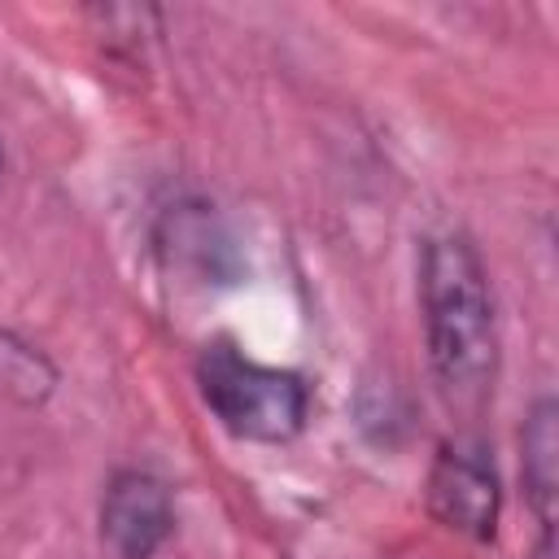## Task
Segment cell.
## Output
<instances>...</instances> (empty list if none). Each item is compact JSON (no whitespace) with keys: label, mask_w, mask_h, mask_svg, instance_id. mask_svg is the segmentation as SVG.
<instances>
[{"label":"cell","mask_w":559,"mask_h":559,"mask_svg":"<svg viewBox=\"0 0 559 559\" xmlns=\"http://www.w3.org/2000/svg\"><path fill=\"white\" fill-rule=\"evenodd\" d=\"M424 345L450 402H480L498 371V319L489 271L467 236H432L419 253Z\"/></svg>","instance_id":"cell-1"},{"label":"cell","mask_w":559,"mask_h":559,"mask_svg":"<svg viewBox=\"0 0 559 559\" xmlns=\"http://www.w3.org/2000/svg\"><path fill=\"white\" fill-rule=\"evenodd\" d=\"M197 384L214 419L245 441H293L310 419V384L288 367H266L236 349L231 341H214L197 358Z\"/></svg>","instance_id":"cell-2"},{"label":"cell","mask_w":559,"mask_h":559,"mask_svg":"<svg viewBox=\"0 0 559 559\" xmlns=\"http://www.w3.org/2000/svg\"><path fill=\"white\" fill-rule=\"evenodd\" d=\"M428 511L437 524L472 537L493 542L498 511H502V485L493 472V459L476 441H445L428 467Z\"/></svg>","instance_id":"cell-3"},{"label":"cell","mask_w":559,"mask_h":559,"mask_svg":"<svg viewBox=\"0 0 559 559\" xmlns=\"http://www.w3.org/2000/svg\"><path fill=\"white\" fill-rule=\"evenodd\" d=\"M175 533L170 485L144 467H122L100 493V546L114 559H153Z\"/></svg>","instance_id":"cell-4"},{"label":"cell","mask_w":559,"mask_h":559,"mask_svg":"<svg viewBox=\"0 0 559 559\" xmlns=\"http://www.w3.org/2000/svg\"><path fill=\"white\" fill-rule=\"evenodd\" d=\"M520 472L528 507L542 533H555V498H559V406L555 397H537L524 432H520Z\"/></svg>","instance_id":"cell-5"},{"label":"cell","mask_w":559,"mask_h":559,"mask_svg":"<svg viewBox=\"0 0 559 559\" xmlns=\"http://www.w3.org/2000/svg\"><path fill=\"white\" fill-rule=\"evenodd\" d=\"M57 389V367L39 354V345L0 328V393L17 406H39Z\"/></svg>","instance_id":"cell-6"},{"label":"cell","mask_w":559,"mask_h":559,"mask_svg":"<svg viewBox=\"0 0 559 559\" xmlns=\"http://www.w3.org/2000/svg\"><path fill=\"white\" fill-rule=\"evenodd\" d=\"M0 162H4V153H0Z\"/></svg>","instance_id":"cell-7"}]
</instances>
